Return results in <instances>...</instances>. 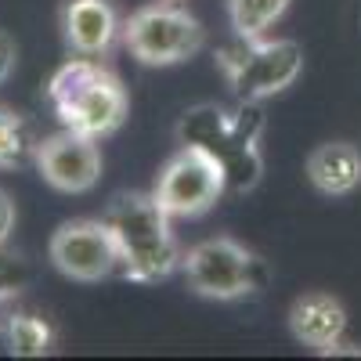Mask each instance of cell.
<instances>
[{
	"label": "cell",
	"instance_id": "obj_14",
	"mask_svg": "<svg viewBox=\"0 0 361 361\" xmlns=\"http://www.w3.org/2000/svg\"><path fill=\"white\" fill-rule=\"evenodd\" d=\"M37 137L29 130V123L11 112V109H0V166L4 170H15V166H25L29 159H37Z\"/></svg>",
	"mask_w": 361,
	"mask_h": 361
},
{
	"label": "cell",
	"instance_id": "obj_12",
	"mask_svg": "<svg viewBox=\"0 0 361 361\" xmlns=\"http://www.w3.org/2000/svg\"><path fill=\"white\" fill-rule=\"evenodd\" d=\"M307 177L322 195H350L361 185V152L350 141H325L307 156Z\"/></svg>",
	"mask_w": 361,
	"mask_h": 361
},
{
	"label": "cell",
	"instance_id": "obj_4",
	"mask_svg": "<svg viewBox=\"0 0 361 361\" xmlns=\"http://www.w3.org/2000/svg\"><path fill=\"white\" fill-rule=\"evenodd\" d=\"M180 267L188 286L209 300H238L267 282L264 260L235 238H206L180 257Z\"/></svg>",
	"mask_w": 361,
	"mask_h": 361
},
{
	"label": "cell",
	"instance_id": "obj_13",
	"mask_svg": "<svg viewBox=\"0 0 361 361\" xmlns=\"http://www.w3.org/2000/svg\"><path fill=\"white\" fill-rule=\"evenodd\" d=\"M289 4L293 0H228V18L238 40L250 44V40H264V33L286 15Z\"/></svg>",
	"mask_w": 361,
	"mask_h": 361
},
{
	"label": "cell",
	"instance_id": "obj_11",
	"mask_svg": "<svg viewBox=\"0 0 361 361\" xmlns=\"http://www.w3.org/2000/svg\"><path fill=\"white\" fill-rule=\"evenodd\" d=\"M289 329L300 343L318 347V350H333L340 336L347 333V311L336 296L329 293H307L300 296L293 311H289Z\"/></svg>",
	"mask_w": 361,
	"mask_h": 361
},
{
	"label": "cell",
	"instance_id": "obj_18",
	"mask_svg": "<svg viewBox=\"0 0 361 361\" xmlns=\"http://www.w3.org/2000/svg\"><path fill=\"white\" fill-rule=\"evenodd\" d=\"M15 58H18L15 40H11L8 33H0V83H4V80L11 76V69H15Z\"/></svg>",
	"mask_w": 361,
	"mask_h": 361
},
{
	"label": "cell",
	"instance_id": "obj_6",
	"mask_svg": "<svg viewBox=\"0 0 361 361\" xmlns=\"http://www.w3.org/2000/svg\"><path fill=\"white\" fill-rule=\"evenodd\" d=\"M304 69V47L296 40H250L246 51L224 54L228 83L238 102H264L286 90Z\"/></svg>",
	"mask_w": 361,
	"mask_h": 361
},
{
	"label": "cell",
	"instance_id": "obj_1",
	"mask_svg": "<svg viewBox=\"0 0 361 361\" xmlns=\"http://www.w3.org/2000/svg\"><path fill=\"white\" fill-rule=\"evenodd\" d=\"M264 109L260 102H243L235 112L221 105H195L180 116L177 141L185 148H199L224 173L228 192H253L264 173L260 156Z\"/></svg>",
	"mask_w": 361,
	"mask_h": 361
},
{
	"label": "cell",
	"instance_id": "obj_15",
	"mask_svg": "<svg viewBox=\"0 0 361 361\" xmlns=\"http://www.w3.org/2000/svg\"><path fill=\"white\" fill-rule=\"evenodd\" d=\"M8 333H11V357H40L51 350V325L33 314H18L8 318Z\"/></svg>",
	"mask_w": 361,
	"mask_h": 361
},
{
	"label": "cell",
	"instance_id": "obj_16",
	"mask_svg": "<svg viewBox=\"0 0 361 361\" xmlns=\"http://www.w3.org/2000/svg\"><path fill=\"white\" fill-rule=\"evenodd\" d=\"M25 282H29L25 260H18V257H11V253H0V304H4V300H11V296H18V293L25 289Z\"/></svg>",
	"mask_w": 361,
	"mask_h": 361
},
{
	"label": "cell",
	"instance_id": "obj_2",
	"mask_svg": "<svg viewBox=\"0 0 361 361\" xmlns=\"http://www.w3.org/2000/svg\"><path fill=\"white\" fill-rule=\"evenodd\" d=\"M116 238L119 264L127 275L137 282H156L166 279L180 264L177 238L170 231V214L159 206L156 195L145 192H123L116 195L102 217Z\"/></svg>",
	"mask_w": 361,
	"mask_h": 361
},
{
	"label": "cell",
	"instance_id": "obj_5",
	"mask_svg": "<svg viewBox=\"0 0 361 361\" xmlns=\"http://www.w3.org/2000/svg\"><path fill=\"white\" fill-rule=\"evenodd\" d=\"M123 44L145 66H177L185 58L199 54L202 25L177 4H148L123 22Z\"/></svg>",
	"mask_w": 361,
	"mask_h": 361
},
{
	"label": "cell",
	"instance_id": "obj_3",
	"mask_svg": "<svg viewBox=\"0 0 361 361\" xmlns=\"http://www.w3.org/2000/svg\"><path fill=\"white\" fill-rule=\"evenodd\" d=\"M51 105L69 130H80L90 137L112 134L127 116L123 83L105 66L90 62V58H76V62H69L54 73Z\"/></svg>",
	"mask_w": 361,
	"mask_h": 361
},
{
	"label": "cell",
	"instance_id": "obj_9",
	"mask_svg": "<svg viewBox=\"0 0 361 361\" xmlns=\"http://www.w3.org/2000/svg\"><path fill=\"white\" fill-rule=\"evenodd\" d=\"M37 170L44 173V180L58 192H87L98 185L102 177V152H98V137L80 134V130H62L51 134L37 145Z\"/></svg>",
	"mask_w": 361,
	"mask_h": 361
},
{
	"label": "cell",
	"instance_id": "obj_8",
	"mask_svg": "<svg viewBox=\"0 0 361 361\" xmlns=\"http://www.w3.org/2000/svg\"><path fill=\"white\" fill-rule=\"evenodd\" d=\"M51 260L66 279L98 282L112 275L119 250L105 221H69L51 235Z\"/></svg>",
	"mask_w": 361,
	"mask_h": 361
},
{
	"label": "cell",
	"instance_id": "obj_7",
	"mask_svg": "<svg viewBox=\"0 0 361 361\" xmlns=\"http://www.w3.org/2000/svg\"><path fill=\"white\" fill-rule=\"evenodd\" d=\"M228 192L221 166L199 148H185L163 166L156 180V199L170 217H199Z\"/></svg>",
	"mask_w": 361,
	"mask_h": 361
},
{
	"label": "cell",
	"instance_id": "obj_19",
	"mask_svg": "<svg viewBox=\"0 0 361 361\" xmlns=\"http://www.w3.org/2000/svg\"><path fill=\"white\" fill-rule=\"evenodd\" d=\"M0 354L11 357V333H8V322H0Z\"/></svg>",
	"mask_w": 361,
	"mask_h": 361
},
{
	"label": "cell",
	"instance_id": "obj_10",
	"mask_svg": "<svg viewBox=\"0 0 361 361\" xmlns=\"http://www.w3.org/2000/svg\"><path fill=\"white\" fill-rule=\"evenodd\" d=\"M62 29L76 54L94 58L112 47L116 33L123 25H119V15L109 0H69L62 11Z\"/></svg>",
	"mask_w": 361,
	"mask_h": 361
},
{
	"label": "cell",
	"instance_id": "obj_17",
	"mask_svg": "<svg viewBox=\"0 0 361 361\" xmlns=\"http://www.w3.org/2000/svg\"><path fill=\"white\" fill-rule=\"evenodd\" d=\"M11 231H15V199L0 188V250L11 238Z\"/></svg>",
	"mask_w": 361,
	"mask_h": 361
}]
</instances>
